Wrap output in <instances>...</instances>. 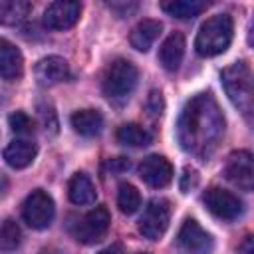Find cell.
I'll return each instance as SVG.
<instances>
[{
    "mask_svg": "<svg viewBox=\"0 0 254 254\" xmlns=\"http://www.w3.org/2000/svg\"><path fill=\"white\" fill-rule=\"evenodd\" d=\"M222 133L224 115L212 93L202 91L192 95L185 103L177 121V139L181 147L198 159H208Z\"/></svg>",
    "mask_w": 254,
    "mask_h": 254,
    "instance_id": "cell-1",
    "label": "cell"
},
{
    "mask_svg": "<svg viewBox=\"0 0 254 254\" xmlns=\"http://www.w3.org/2000/svg\"><path fill=\"white\" fill-rule=\"evenodd\" d=\"M232 32H234V24L228 14L210 16L196 32L194 38L196 54L202 58H212L226 52V48L232 42Z\"/></svg>",
    "mask_w": 254,
    "mask_h": 254,
    "instance_id": "cell-2",
    "label": "cell"
},
{
    "mask_svg": "<svg viewBox=\"0 0 254 254\" xmlns=\"http://www.w3.org/2000/svg\"><path fill=\"white\" fill-rule=\"evenodd\" d=\"M220 81L234 107H238L244 115L254 111V79L244 62H234L232 65L224 67Z\"/></svg>",
    "mask_w": 254,
    "mask_h": 254,
    "instance_id": "cell-3",
    "label": "cell"
},
{
    "mask_svg": "<svg viewBox=\"0 0 254 254\" xmlns=\"http://www.w3.org/2000/svg\"><path fill=\"white\" fill-rule=\"evenodd\" d=\"M137 79H139V71L135 64L129 60L117 58L103 71L101 91L111 101H125L137 87Z\"/></svg>",
    "mask_w": 254,
    "mask_h": 254,
    "instance_id": "cell-4",
    "label": "cell"
},
{
    "mask_svg": "<svg viewBox=\"0 0 254 254\" xmlns=\"http://www.w3.org/2000/svg\"><path fill=\"white\" fill-rule=\"evenodd\" d=\"M54 214H56L54 198L42 189L32 190L22 202V218L30 228L36 230L48 228L54 220Z\"/></svg>",
    "mask_w": 254,
    "mask_h": 254,
    "instance_id": "cell-5",
    "label": "cell"
},
{
    "mask_svg": "<svg viewBox=\"0 0 254 254\" xmlns=\"http://www.w3.org/2000/svg\"><path fill=\"white\" fill-rule=\"evenodd\" d=\"M175 246L179 254H212L214 240L194 218H187L177 232Z\"/></svg>",
    "mask_w": 254,
    "mask_h": 254,
    "instance_id": "cell-6",
    "label": "cell"
},
{
    "mask_svg": "<svg viewBox=\"0 0 254 254\" xmlns=\"http://www.w3.org/2000/svg\"><path fill=\"white\" fill-rule=\"evenodd\" d=\"M171 220V204L165 198H153L139 218V232L147 240H159L169 228Z\"/></svg>",
    "mask_w": 254,
    "mask_h": 254,
    "instance_id": "cell-7",
    "label": "cell"
},
{
    "mask_svg": "<svg viewBox=\"0 0 254 254\" xmlns=\"http://www.w3.org/2000/svg\"><path fill=\"white\" fill-rule=\"evenodd\" d=\"M111 224V216L109 210L105 206H95L93 210L85 212L73 228V236L77 242L81 244H95L99 240H103V236L107 234Z\"/></svg>",
    "mask_w": 254,
    "mask_h": 254,
    "instance_id": "cell-8",
    "label": "cell"
},
{
    "mask_svg": "<svg viewBox=\"0 0 254 254\" xmlns=\"http://www.w3.org/2000/svg\"><path fill=\"white\" fill-rule=\"evenodd\" d=\"M224 177L240 190H254V155L238 149L226 157Z\"/></svg>",
    "mask_w": 254,
    "mask_h": 254,
    "instance_id": "cell-9",
    "label": "cell"
},
{
    "mask_svg": "<svg viewBox=\"0 0 254 254\" xmlns=\"http://www.w3.org/2000/svg\"><path fill=\"white\" fill-rule=\"evenodd\" d=\"M202 202L206 206V210L220 218V220H234L242 214L244 206H242V200L230 192V190H224L220 187H210L204 190L202 194Z\"/></svg>",
    "mask_w": 254,
    "mask_h": 254,
    "instance_id": "cell-10",
    "label": "cell"
},
{
    "mask_svg": "<svg viewBox=\"0 0 254 254\" xmlns=\"http://www.w3.org/2000/svg\"><path fill=\"white\" fill-rule=\"evenodd\" d=\"M173 165L163 155H149L139 163V177L153 189H165L173 181Z\"/></svg>",
    "mask_w": 254,
    "mask_h": 254,
    "instance_id": "cell-11",
    "label": "cell"
},
{
    "mask_svg": "<svg viewBox=\"0 0 254 254\" xmlns=\"http://www.w3.org/2000/svg\"><path fill=\"white\" fill-rule=\"evenodd\" d=\"M81 16V4L73 0H58L52 2L44 10V24L50 30H67L75 26Z\"/></svg>",
    "mask_w": 254,
    "mask_h": 254,
    "instance_id": "cell-12",
    "label": "cell"
},
{
    "mask_svg": "<svg viewBox=\"0 0 254 254\" xmlns=\"http://www.w3.org/2000/svg\"><path fill=\"white\" fill-rule=\"evenodd\" d=\"M34 73L42 85H56L69 77V65L60 56H46L36 64Z\"/></svg>",
    "mask_w": 254,
    "mask_h": 254,
    "instance_id": "cell-13",
    "label": "cell"
},
{
    "mask_svg": "<svg viewBox=\"0 0 254 254\" xmlns=\"http://www.w3.org/2000/svg\"><path fill=\"white\" fill-rule=\"evenodd\" d=\"M185 48H187V42H185V36L181 32H173L169 34L161 48H159V62L161 65L167 69V71H175L179 69L183 58H185Z\"/></svg>",
    "mask_w": 254,
    "mask_h": 254,
    "instance_id": "cell-14",
    "label": "cell"
},
{
    "mask_svg": "<svg viewBox=\"0 0 254 254\" xmlns=\"http://www.w3.org/2000/svg\"><path fill=\"white\" fill-rule=\"evenodd\" d=\"M22 71H24V58H22L20 50L8 40H0V73H2V79L14 81L22 75Z\"/></svg>",
    "mask_w": 254,
    "mask_h": 254,
    "instance_id": "cell-15",
    "label": "cell"
},
{
    "mask_svg": "<svg viewBox=\"0 0 254 254\" xmlns=\"http://www.w3.org/2000/svg\"><path fill=\"white\" fill-rule=\"evenodd\" d=\"M163 30V24L159 20L153 18H145L141 20L129 34V44L131 48H135L137 52H149V48L155 44V40L159 38Z\"/></svg>",
    "mask_w": 254,
    "mask_h": 254,
    "instance_id": "cell-16",
    "label": "cell"
},
{
    "mask_svg": "<svg viewBox=\"0 0 254 254\" xmlns=\"http://www.w3.org/2000/svg\"><path fill=\"white\" fill-rule=\"evenodd\" d=\"M2 155H4V161L12 169H26L36 159L38 147L32 141H28V139H16V141H12V143L6 145V149H4Z\"/></svg>",
    "mask_w": 254,
    "mask_h": 254,
    "instance_id": "cell-17",
    "label": "cell"
},
{
    "mask_svg": "<svg viewBox=\"0 0 254 254\" xmlns=\"http://www.w3.org/2000/svg\"><path fill=\"white\" fill-rule=\"evenodd\" d=\"M67 196L73 204L77 206H85V204H93L97 198L95 192V185L93 181L85 175V173H75L69 183H67Z\"/></svg>",
    "mask_w": 254,
    "mask_h": 254,
    "instance_id": "cell-18",
    "label": "cell"
},
{
    "mask_svg": "<svg viewBox=\"0 0 254 254\" xmlns=\"http://www.w3.org/2000/svg\"><path fill=\"white\" fill-rule=\"evenodd\" d=\"M69 123L73 127V131L79 133L81 137H95L103 129V117L97 109H79V111L71 113Z\"/></svg>",
    "mask_w": 254,
    "mask_h": 254,
    "instance_id": "cell-19",
    "label": "cell"
},
{
    "mask_svg": "<svg viewBox=\"0 0 254 254\" xmlns=\"http://www.w3.org/2000/svg\"><path fill=\"white\" fill-rule=\"evenodd\" d=\"M204 8H206V2H202V0H165V2H161V10L179 20H190V18L198 16Z\"/></svg>",
    "mask_w": 254,
    "mask_h": 254,
    "instance_id": "cell-20",
    "label": "cell"
},
{
    "mask_svg": "<svg viewBox=\"0 0 254 254\" xmlns=\"http://www.w3.org/2000/svg\"><path fill=\"white\" fill-rule=\"evenodd\" d=\"M115 139L125 147H147L151 143V133L137 123H125L117 127Z\"/></svg>",
    "mask_w": 254,
    "mask_h": 254,
    "instance_id": "cell-21",
    "label": "cell"
},
{
    "mask_svg": "<svg viewBox=\"0 0 254 254\" xmlns=\"http://www.w3.org/2000/svg\"><path fill=\"white\" fill-rule=\"evenodd\" d=\"M30 10H32V4L26 0H2L0 2V22L4 26H16L28 16Z\"/></svg>",
    "mask_w": 254,
    "mask_h": 254,
    "instance_id": "cell-22",
    "label": "cell"
},
{
    "mask_svg": "<svg viewBox=\"0 0 254 254\" xmlns=\"http://www.w3.org/2000/svg\"><path fill=\"white\" fill-rule=\"evenodd\" d=\"M117 206L127 216L129 214H135L139 210V206H141V194H139V190L133 185H129V183L119 185V190H117Z\"/></svg>",
    "mask_w": 254,
    "mask_h": 254,
    "instance_id": "cell-23",
    "label": "cell"
},
{
    "mask_svg": "<svg viewBox=\"0 0 254 254\" xmlns=\"http://www.w3.org/2000/svg\"><path fill=\"white\" fill-rule=\"evenodd\" d=\"M20 242H22L20 226L14 220L6 218L2 222V230H0V248H2V252H6V254L8 252H14L20 246Z\"/></svg>",
    "mask_w": 254,
    "mask_h": 254,
    "instance_id": "cell-24",
    "label": "cell"
},
{
    "mask_svg": "<svg viewBox=\"0 0 254 254\" xmlns=\"http://www.w3.org/2000/svg\"><path fill=\"white\" fill-rule=\"evenodd\" d=\"M8 123H10V127H12V131L18 133V135H30V133H34V121H32V117H30L28 113H24V111H14V113H10Z\"/></svg>",
    "mask_w": 254,
    "mask_h": 254,
    "instance_id": "cell-25",
    "label": "cell"
},
{
    "mask_svg": "<svg viewBox=\"0 0 254 254\" xmlns=\"http://www.w3.org/2000/svg\"><path fill=\"white\" fill-rule=\"evenodd\" d=\"M38 115H40L42 125H44L46 131H50V133L58 131V115H56V111L50 103H40L38 105Z\"/></svg>",
    "mask_w": 254,
    "mask_h": 254,
    "instance_id": "cell-26",
    "label": "cell"
},
{
    "mask_svg": "<svg viewBox=\"0 0 254 254\" xmlns=\"http://www.w3.org/2000/svg\"><path fill=\"white\" fill-rule=\"evenodd\" d=\"M145 109L149 115L153 117H159L165 109V99H163V93L159 89H151L149 95H147V101H145Z\"/></svg>",
    "mask_w": 254,
    "mask_h": 254,
    "instance_id": "cell-27",
    "label": "cell"
},
{
    "mask_svg": "<svg viewBox=\"0 0 254 254\" xmlns=\"http://www.w3.org/2000/svg\"><path fill=\"white\" fill-rule=\"evenodd\" d=\"M196 185H198V173H196V169L185 167V169H183V175H181V179H179V189H181V192H190Z\"/></svg>",
    "mask_w": 254,
    "mask_h": 254,
    "instance_id": "cell-28",
    "label": "cell"
},
{
    "mask_svg": "<svg viewBox=\"0 0 254 254\" xmlns=\"http://www.w3.org/2000/svg\"><path fill=\"white\" fill-rule=\"evenodd\" d=\"M119 18H125V16H131L137 8H139V4L137 2H109L107 4Z\"/></svg>",
    "mask_w": 254,
    "mask_h": 254,
    "instance_id": "cell-29",
    "label": "cell"
},
{
    "mask_svg": "<svg viewBox=\"0 0 254 254\" xmlns=\"http://www.w3.org/2000/svg\"><path fill=\"white\" fill-rule=\"evenodd\" d=\"M131 167V163H129V159H125V157H115V159H109L107 161V169L111 171V173H123V171H127Z\"/></svg>",
    "mask_w": 254,
    "mask_h": 254,
    "instance_id": "cell-30",
    "label": "cell"
},
{
    "mask_svg": "<svg viewBox=\"0 0 254 254\" xmlns=\"http://www.w3.org/2000/svg\"><path fill=\"white\" fill-rule=\"evenodd\" d=\"M236 252L238 254H254V234H246L240 244L236 246Z\"/></svg>",
    "mask_w": 254,
    "mask_h": 254,
    "instance_id": "cell-31",
    "label": "cell"
},
{
    "mask_svg": "<svg viewBox=\"0 0 254 254\" xmlns=\"http://www.w3.org/2000/svg\"><path fill=\"white\" fill-rule=\"evenodd\" d=\"M97 254H125V252H123V248H121L119 244H111V246H107V248L99 250Z\"/></svg>",
    "mask_w": 254,
    "mask_h": 254,
    "instance_id": "cell-32",
    "label": "cell"
},
{
    "mask_svg": "<svg viewBox=\"0 0 254 254\" xmlns=\"http://www.w3.org/2000/svg\"><path fill=\"white\" fill-rule=\"evenodd\" d=\"M248 44L254 48V18L250 22V28H248Z\"/></svg>",
    "mask_w": 254,
    "mask_h": 254,
    "instance_id": "cell-33",
    "label": "cell"
},
{
    "mask_svg": "<svg viewBox=\"0 0 254 254\" xmlns=\"http://www.w3.org/2000/svg\"><path fill=\"white\" fill-rule=\"evenodd\" d=\"M40 254H50V252H40Z\"/></svg>",
    "mask_w": 254,
    "mask_h": 254,
    "instance_id": "cell-34",
    "label": "cell"
},
{
    "mask_svg": "<svg viewBox=\"0 0 254 254\" xmlns=\"http://www.w3.org/2000/svg\"><path fill=\"white\" fill-rule=\"evenodd\" d=\"M141 254H147V252H141Z\"/></svg>",
    "mask_w": 254,
    "mask_h": 254,
    "instance_id": "cell-35",
    "label": "cell"
}]
</instances>
